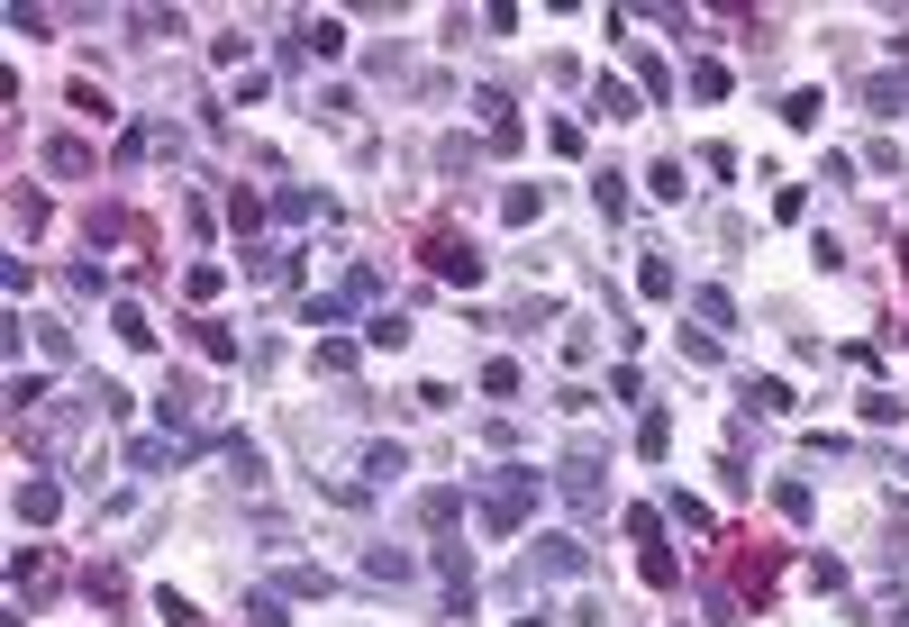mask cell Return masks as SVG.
Here are the masks:
<instances>
[{
	"label": "cell",
	"mask_w": 909,
	"mask_h": 627,
	"mask_svg": "<svg viewBox=\"0 0 909 627\" xmlns=\"http://www.w3.org/2000/svg\"><path fill=\"white\" fill-rule=\"evenodd\" d=\"M537 500H546V473H537V464H500L491 482H483V528H500V537L527 528V510H537Z\"/></svg>",
	"instance_id": "obj_1"
},
{
	"label": "cell",
	"mask_w": 909,
	"mask_h": 627,
	"mask_svg": "<svg viewBox=\"0 0 909 627\" xmlns=\"http://www.w3.org/2000/svg\"><path fill=\"white\" fill-rule=\"evenodd\" d=\"M427 273H437V283H483V255H473V237H454V228H427Z\"/></svg>",
	"instance_id": "obj_2"
},
{
	"label": "cell",
	"mask_w": 909,
	"mask_h": 627,
	"mask_svg": "<svg viewBox=\"0 0 909 627\" xmlns=\"http://www.w3.org/2000/svg\"><path fill=\"white\" fill-rule=\"evenodd\" d=\"M555 491H564L583 518H600V446H573V455L555 464Z\"/></svg>",
	"instance_id": "obj_3"
},
{
	"label": "cell",
	"mask_w": 909,
	"mask_h": 627,
	"mask_svg": "<svg viewBox=\"0 0 909 627\" xmlns=\"http://www.w3.org/2000/svg\"><path fill=\"white\" fill-rule=\"evenodd\" d=\"M583 564H592V555H583V537H546V546H527V582H537V573H555V582H573Z\"/></svg>",
	"instance_id": "obj_4"
},
{
	"label": "cell",
	"mask_w": 909,
	"mask_h": 627,
	"mask_svg": "<svg viewBox=\"0 0 909 627\" xmlns=\"http://www.w3.org/2000/svg\"><path fill=\"white\" fill-rule=\"evenodd\" d=\"M473 118H483V137L500 146V155L519 146V110H510V91H473Z\"/></svg>",
	"instance_id": "obj_5"
},
{
	"label": "cell",
	"mask_w": 909,
	"mask_h": 627,
	"mask_svg": "<svg viewBox=\"0 0 909 627\" xmlns=\"http://www.w3.org/2000/svg\"><path fill=\"white\" fill-rule=\"evenodd\" d=\"M210 455H219L227 473H237V482H264V455H256V437H237V428H227V437H210Z\"/></svg>",
	"instance_id": "obj_6"
},
{
	"label": "cell",
	"mask_w": 909,
	"mask_h": 627,
	"mask_svg": "<svg viewBox=\"0 0 909 627\" xmlns=\"http://www.w3.org/2000/svg\"><path fill=\"white\" fill-rule=\"evenodd\" d=\"M46 173H55V183H83V173H91V146L83 137H46Z\"/></svg>",
	"instance_id": "obj_7"
},
{
	"label": "cell",
	"mask_w": 909,
	"mask_h": 627,
	"mask_svg": "<svg viewBox=\"0 0 909 627\" xmlns=\"http://www.w3.org/2000/svg\"><path fill=\"white\" fill-rule=\"evenodd\" d=\"M792 410V383H764V373H746V418H782Z\"/></svg>",
	"instance_id": "obj_8"
},
{
	"label": "cell",
	"mask_w": 909,
	"mask_h": 627,
	"mask_svg": "<svg viewBox=\"0 0 909 627\" xmlns=\"http://www.w3.org/2000/svg\"><path fill=\"white\" fill-rule=\"evenodd\" d=\"M10 582H18V600H28V591H55V546H37V555H18V573H10Z\"/></svg>",
	"instance_id": "obj_9"
},
{
	"label": "cell",
	"mask_w": 909,
	"mask_h": 627,
	"mask_svg": "<svg viewBox=\"0 0 909 627\" xmlns=\"http://www.w3.org/2000/svg\"><path fill=\"white\" fill-rule=\"evenodd\" d=\"M55 510H64V491L46 482V473H37V482H18V518H37V528H46V518H55Z\"/></svg>",
	"instance_id": "obj_10"
},
{
	"label": "cell",
	"mask_w": 909,
	"mask_h": 627,
	"mask_svg": "<svg viewBox=\"0 0 909 627\" xmlns=\"http://www.w3.org/2000/svg\"><path fill=\"white\" fill-rule=\"evenodd\" d=\"M400 473H410V455H400L391 437H383V446H364V491H373V482H400Z\"/></svg>",
	"instance_id": "obj_11"
},
{
	"label": "cell",
	"mask_w": 909,
	"mask_h": 627,
	"mask_svg": "<svg viewBox=\"0 0 909 627\" xmlns=\"http://www.w3.org/2000/svg\"><path fill=\"white\" fill-rule=\"evenodd\" d=\"M273 591H283V600H319L327 573H319V564H283V573H273Z\"/></svg>",
	"instance_id": "obj_12"
},
{
	"label": "cell",
	"mask_w": 909,
	"mask_h": 627,
	"mask_svg": "<svg viewBox=\"0 0 909 627\" xmlns=\"http://www.w3.org/2000/svg\"><path fill=\"white\" fill-rule=\"evenodd\" d=\"M637 291H646V300H673V291H682L673 255H646V264H637Z\"/></svg>",
	"instance_id": "obj_13"
},
{
	"label": "cell",
	"mask_w": 909,
	"mask_h": 627,
	"mask_svg": "<svg viewBox=\"0 0 909 627\" xmlns=\"http://www.w3.org/2000/svg\"><path fill=\"white\" fill-rule=\"evenodd\" d=\"M692 310H700V328H737V300H727L719 283H700V291H692Z\"/></svg>",
	"instance_id": "obj_14"
},
{
	"label": "cell",
	"mask_w": 909,
	"mask_h": 627,
	"mask_svg": "<svg viewBox=\"0 0 909 627\" xmlns=\"http://www.w3.org/2000/svg\"><path fill=\"white\" fill-rule=\"evenodd\" d=\"M464 518V491H419V528H454Z\"/></svg>",
	"instance_id": "obj_15"
},
{
	"label": "cell",
	"mask_w": 909,
	"mask_h": 627,
	"mask_svg": "<svg viewBox=\"0 0 909 627\" xmlns=\"http://www.w3.org/2000/svg\"><path fill=\"white\" fill-rule=\"evenodd\" d=\"M300 55L337 64V55H346V28H337V18H310V37H300Z\"/></svg>",
	"instance_id": "obj_16"
},
{
	"label": "cell",
	"mask_w": 909,
	"mask_h": 627,
	"mask_svg": "<svg viewBox=\"0 0 909 627\" xmlns=\"http://www.w3.org/2000/svg\"><path fill=\"white\" fill-rule=\"evenodd\" d=\"M364 573L373 582H410V555H400V546H364Z\"/></svg>",
	"instance_id": "obj_17"
},
{
	"label": "cell",
	"mask_w": 909,
	"mask_h": 627,
	"mask_svg": "<svg viewBox=\"0 0 909 627\" xmlns=\"http://www.w3.org/2000/svg\"><path fill=\"white\" fill-rule=\"evenodd\" d=\"M264 210H273L264 191H237V200H227V228H246V237H256V228H264Z\"/></svg>",
	"instance_id": "obj_18"
},
{
	"label": "cell",
	"mask_w": 909,
	"mask_h": 627,
	"mask_svg": "<svg viewBox=\"0 0 909 627\" xmlns=\"http://www.w3.org/2000/svg\"><path fill=\"white\" fill-rule=\"evenodd\" d=\"M191 346H200V355H210V364H227V355H237V337H227L219 318H200V328H191Z\"/></svg>",
	"instance_id": "obj_19"
},
{
	"label": "cell",
	"mask_w": 909,
	"mask_h": 627,
	"mask_svg": "<svg viewBox=\"0 0 909 627\" xmlns=\"http://www.w3.org/2000/svg\"><path fill=\"white\" fill-rule=\"evenodd\" d=\"M273 218H327L319 191H273Z\"/></svg>",
	"instance_id": "obj_20"
},
{
	"label": "cell",
	"mask_w": 909,
	"mask_h": 627,
	"mask_svg": "<svg viewBox=\"0 0 909 627\" xmlns=\"http://www.w3.org/2000/svg\"><path fill=\"white\" fill-rule=\"evenodd\" d=\"M664 446H673V418H664V410H655V418H646V428H637V455H646V464H664Z\"/></svg>",
	"instance_id": "obj_21"
},
{
	"label": "cell",
	"mask_w": 909,
	"mask_h": 627,
	"mask_svg": "<svg viewBox=\"0 0 909 627\" xmlns=\"http://www.w3.org/2000/svg\"><path fill=\"white\" fill-rule=\"evenodd\" d=\"M83 591H91V600H110V610H119V591H128V573H119V564H91V573H83Z\"/></svg>",
	"instance_id": "obj_22"
},
{
	"label": "cell",
	"mask_w": 909,
	"mask_h": 627,
	"mask_svg": "<svg viewBox=\"0 0 909 627\" xmlns=\"http://www.w3.org/2000/svg\"><path fill=\"white\" fill-rule=\"evenodd\" d=\"M900 100H909L900 73H873V83H864V110H900Z\"/></svg>",
	"instance_id": "obj_23"
},
{
	"label": "cell",
	"mask_w": 909,
	"mask_h": 627,
	"mask_svg": "<svg viewBox=\"0 0 909 627\" xmlns=\"http://www.w3.org/2000/svg\"><path fill=\"white\" fill-rule=\"evenodd\" d=\"M256 273H264L273 291H291V273H300V255H283V246H264V255H256Z\"/></svg>",
	"instance_id": "obj_24"
},
{
	"label": "cell",
	"mask_w": 909,
	"mask_h": 627,
	"mask_svg": "<svg viewBox=\"0 0 909 627\" xmlns=\"http://www.w3.org/2000/svg\"><path fill=\"white\" fill-rule=\"evenodd\" d=\"M592 110H600V118H637V91H619V83H600V91H592Z\"/></svg>",
	"instance_id": "obj_25"
},
{
	"label": "cell",
	"mask_w": 909,
	"mask_h": 627,
	"mask_svg": "<svg viewBox=\"0 0 909 627\" xmlns=\"http://www.w3.org/2000/svg\"><path fill=\"white\" fill-rule=\"evenodd\" d=\"M10 218H18V228H46V191L18 183V191H10Z\"/></svg>",
	"instance_id": "obj_26"
},
{
	"label": "cell",
	"mask_w": 909,
	"mask_h": 627,
	"mask_svg": "<svg viewBox=\"0 0 909 627\" xmlns=\"http://www.w3.org/2000/svg\"><path fill=\"white\" fill-rule=\"evenodd\" d=\"M819 110H827L819 91H792V100H782V118H792V128H819Z\"/></svg>",
	"instance_id": "obj_27"
},
{
	"label": "cell",
	"mask_w": 909,
	"mask_h": 627,
	"mask_svg": "<svg viewBox=\"0 0 909 627\" xmlns=\"http://www.w3.org/2000/svg\"><path fill=\"white\" fill-rule=\"evenodd\" d=\"M773 510H782V518H810L819 500H810V482H782V491H773Z\"/></svg>",
	"instance_id": "obj_28"
},
{
	"label": "cell",
	"mask_w": 909,
	"mask_h": 627,
	"mask_svg": "<svg viewBox=\"0 0 909 627\" xmlns=\"http://www.w3.org/2000/svg\"><path fill=\"white\" fill-rule=\"evenodd\" d=\"M864 418H873V428H900V418H909V410H900V400H892V391H864Z\"/></svg>",
	"instance_id": "obj_29"
},
{
	"label": "cell",
	"mask_w": 909,
	"mask_h": 627,
	"mask_svg": "<svg viewBox=\"0 0 909 627\" xmlns=\"http://www.w3.org/2000/svg\"><path fill=\"white\" fill-rule=\"evenodd\" d=\"M637 83H646L655 100H664V91H673V73H664V55H646V46H637Z\"/></svg>",
	"instance_id": "obj_30"
},
{
	"label": "cell",
	"mask_w": 909,
	"mask_h": 627,
	"mask_svg": "<svg viewBox=\"0 0 909 627\" xmlns=\"http://www.w3.org/2000/svg\"><path fill=\"white\" fill-rule=\"evenodd\" d=\"M646 191H655V200H682V164L664 155V164H655V173H646Z\"/></svg>",
	"instance_id": "obj_31"
},
{
	"label": "cell",
	"mask_w": 909,
	"mask_h": 627,
	"mask_svg": "<svg viewBox=\"0 0 909 627\" xmlns=\"http://www.w3.org/2000/svg\"><path fill=\"white\" fill-rule=\"evenodd\" d=\"M246 618H256V627H283V591H256V600H246Z\"/></svg>",
	"instance_id": "obj_32"
},
{
	"label": "cell",
	"mask_w": 909,
	"mask_h": 627,
	"mask_svg": "<svg viewBox=\"0 0 909 627\" xmlns=\"http://www.w3.org/2000/svg\"><path fill=\"white\" fill-rule=\"evenodd\" d=\"M155 610H164V627H200V610H191V600H183V591H164V600H155Z\"/></svg>",
	"instance_id": "obj_33"
},
{
	"label": "cell",
	"mask_w": 909,
	"mask_h": 627,
	"mask_svg": "<svg viewBox=\"0 0 909 627\" xmlns=\"http://www.w3.org/2000/svg\"><path fill=\"white\" fill-rule=\"evenodd\" d=\"M882 627H909V610H892V618H882Z\"/></svg>",
	"instance_id": "obj_34"
}]
</instances>
